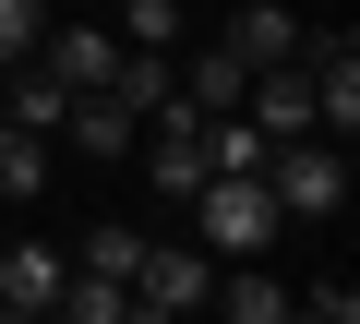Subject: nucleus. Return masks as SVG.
<instances>
[{
	"mask_svg": "<svg viewBox=\"0 0 360 324\" xmlns=\"http://www.w3.org/2000/svg\"><path fill=\"white\" fill-rule=\"evenodd\" d=\"M120 324H180V312H156V300H132V312H120Z\"/></svg>",
	"mask_w": 360,
	"mask_h": 324,
	"instance_id": "obj_17",
	"label": "nucleus"
},
{
	"mask_svg": "<svg viewBox=\"0 0 360 324\" xmlns=\"http://www.w3.org/2000/svg\"><path fill=\"white\" fill-rule=\"evenodd\" d=\"M288 324H360V288H348V276H324L312 300H288Z\"/></svg>",
	"mask_w": 360,
	"mask_h": 324,
	"instance_id": "obj_16",
	"label": "nucleus"
},
{
	"mask_svg": "<svg viewBox=\"0 0 360 324\" xmlns=\"http://www.w3.org/2000/svg\"><path fill=\"white\" fill-rule=\"evenodd\" d=\"M229 48L264 72V60H300V13H276V0H252V13H229Z\"/></svg>",
	"mask_w": 360,
	"mask_h": 324,
	"instance_id": "obj_11",
	"label": "nucleus"
},
{
	"mask_svg": "<svg viewBox=\"0 0 360 324\" xmlns=\"http://www.w3.org/2000/svg\"><path fill=\"white\" fill-rule=\"evenodd\" d=\"M60 276H72V252H49V240H13V252H0V300H25V312H49Z\"/></svg>",
	"mask_w": 360,
	"mask_h": 324,
	"instance_id": "obj_8",
	"label": "nucleus"
},
{
	"mask_svg": "<svg viewBox=\"0 0 360 324\" xmlns=\"http://www.w3.org/2000/svg\"><path fill=\"white\" fill-rule=\"evenodd\" d=\"M217 324H288V288L264 276V264H217V300H205Z\"/></svg>",
	"mask_w": 360,
	"mask_h": 324,
	"instance_id": "obj_7",
	"label": "nucleus"
},
{
	"mask_svg": "<svg viewBox=\"0 0 360 324\" xmlns=\"http://www.w3.org/2000/svg\"><path fill=\"white\" fill-rule=\"evenodd\" d=\"M132 264H144V228H84V276H120L132 288Z\"/></svg>",
	"mask_w": 360,
	"mask_h": 324,
	"instance_id": "obj_14",
	"label": "nucleus"
},
{
	"mask_svg": "<svg viewBox=\"0 0 360 324\" xmlns=\"http://www.w3.org/2000/svg\"><path fill=\"white\" fill-rule=\"evenodd\" d=\"M300 72H312V132H360V37H312L300 25Z\"/></svg>",
	"mask_w": 360,
	"mask_h": 324,
	"instance_id": "obj_4",
	"label": "nucleus"
},
{
	"mask_svg": "<svg viewBox=\"0 0 360 324\" xmlns=\"http://www.w3.org/2000/svg\"><path fill=\"white\" fill-rule=\"evenodd\" d=\"M120 48H132V37H120L108 13H96V25H49V37H37V72L72 84V96H96V84L120 72Z\"/></svg>",
	"mask_w": 360,
	"mask_h": 324,
	"instance_id": "obj_5",
	"label": "nucleus"
},
{
	"mask_svg": "<svg viewBox=\"0 0 360 324\" xmlns=\"http://www.w3.org/2000/svg\"><path fill=\"white\" fill-rule=\"evenodd\" d=\"M108 25H120L132 48H168V37H180V0H108Z\"/></svg>",
	"mask_w": 360,
	"mask_h": 324,
	"instance_id": "obj_13",
	"label": "nucleus"
},
{
	"mask_svg": "<svg viewBox=\"0 0 360 324\" xmlns=\"http://www.w3.org/2000/svg\"><path fill=\"white\" fill-rule=\"evenodd\" d=\"M240 84H252V60H240V48H229V37H217V48H205V60H180V96H193V108H205V120H217V108H240Z\"/></svg>",
	"mask_w": 360,
	"mask_h": 324,
	"instance_id": "obj_10",
	"label": "nucleus"
},
{
	"mask_svg": "<svg viewBox=\"0 0 360 324\" xmlns=\"http://www.w3.org/2000/svg\"><path fill=\"white\" fill-rule=\"evenodd\" d=\"M132 300H156V312H180V324H193V312L217 300V252H205V240H144Z\"/></svg>",
	"mask_w": 360,
	"mask_h": 324,
	"instance_id": "obj_3",
	"label": "nucleus"
},
{
	"mask_svg": "<svg viewBox=\"0 0 360 324\" xmlns=\"http://www.w3.org/2000/svg\"><path fill=\"white\" fill-rule=\"evenodd\" d=\"M193 228H205V252L217 264H252L288 216H276V193H264V169H217L205 193H193Z\"/></svg>",
	"mask_w": 360,
	"mask_h": 324,
	"instance_id": "obj_2",
	"label": "nucleus"
},
{
	"mask_svg": "<svg viewBox=\"0 0 360 324\" xmlns=\"http://www.w3.org/2000/svg\"><path fill=\"white\" fill-rule=\"evenodd\" d=\"M60 132H72L84 156H132V144H144V120H132L108 84H96V96H72V108H60Z\"/></svg>",
	"mask_w": 360,
	"mask_h": 324,
	"instance_id": "obj_6",
	"label": "nucleus"
},
{
	"mask_svg": "<svg viewBox=\"0 0 360 324\" xmlns=\"http://www.w3.org/2000/svg\"><path fill=\"white\" fill-rule=\"evenodd\" d=\"M0 193H13V205L49 193V132H13V120H0Z\"/></svg>",
	"mask_w": 360,
	"mask_h": 324,
	"instance_id": "obj_12",
	"label": "nucleus"
},
{
	"mask_svg": "<svg viewBox=\"0 0 360 324\" xmlns=\"http://www.w3.org/2000/svg\"><path fill=\"white\" fill-rule=\"evenodd\" d=\"M264 193H276L288 228L348 216V144H336V132H276V144H264Z\"/></svg>",
	"mask_w": 360,
	"mask_h": 324,
	"instance_id": "obj_1",
	"label": "nucleus"
},
{
	"mask_svg": "<svg viewBox=\"0 0 360 324\" xmlns=\"http://www.w3.org/2000/svg\"><path fill=\"white\" fill-rule=\"evenodd\" d=\"M108 96H120L132 120H156V108L180 96V60H168V48H120V72H108Z\"/></svg>",
	"mask_w": 360,
	"mask_h": 324,
	"instance_id": "obj_9",
	"label": "nucleus"
},
{
	"mask_svg": "<svg viewBox=\"0 0 360 324\" xmlns=\"http://www.w3.org/2000/svg\"><path fill=\"white\" fill-rule=\"evenodd\" d=\"M0 324H49V312H25V300H0Z\"/></svg>",
	"mask_w": 360,
	"mask_h": 324,
	"instance_id": "obj_18",
	"label": "nucleus"
},
{
	"mask_svg": "<svg viewBox=\"0 0 360 324\" xmlns=\"http://www.w3.org/2000/svg\"><path fill=\"white\" fill-rule=\"evenodd\" d=\"M37 37H49V0H0V72L37 60Z\"/></svg>",
	"mask_w": 360,
	"mask_h": 324,
	"instance_id": "obj_15",
	"label": "nucleus"
}]
</instances>
